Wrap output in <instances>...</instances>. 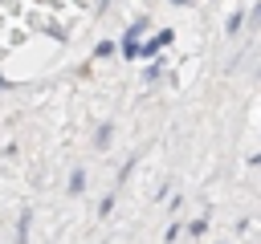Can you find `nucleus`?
<instances>
[{
  "mask_svg": "<svg viewBox=\"0 0 261 244\" xmlns=\"http://www.w3.org/2000/svg\"><path fill=\"white\" fill-rule=\"evenodd\" d=\"M143 33H147V20H143V16H139V20H135V24H130V28L122 33L118 49H122V57H126V61H130V57L139 53V37H143Z\"/></svg>",
  "mask_w": 261,
  "mask_h": 244,
  "instance_id": "nucleus-1",
  "label": "nucleus"
},
{
  "mask_svg": "<svg viewBox=\"0 0 261 244\" xmlns=\"http://www.w3.org/2000/svg\"><path fill=\"white\" fill-rule=\"evenodd\" d=\"M241 24H245V16H241V12H232V16H228V24H224V28H228V33H237V28H241Z\"/></svg>",
  "mask_w": 261,
  "mask_h": 244,
  "instance_id": "nucleus-6",
  "label": "nucleus"
},
{
  "mask_svg": "<svg viewBox=\"0 0 261 244\" xmlns=\"http://www.w3.org/2000/svg\"><path fill=\"white\" fill-rule=\"evenodd\" d=\"M110 134H114V126H110V122H102V126H98V134H94V142H98V146H106V142H110Z\"/></svg>",
  "mask_w": 261,
  "mask_h": 244,
  "instance_id": "nucleus-4",
  "label": "nucleus"
},
{
  "mask_svg": "<svg viewBox=\"0 0 261 244\" xmlns=\"http://www.w3.org/2000/svg\"><path fill=\"white\" fill-rule=\"evenodd\" d=\"M171 4H184V0H171Z\"/></svg>",
  "mask_w": 261,
  "mask_h": 244,
  "instance_id": "nucleus-7",
  "label": "nucleus"
},
{
  "mask_svg": "<svg viewBox=\"0 0 261 244\" xmlns=\"http://www.w3.org/2000/svg\"><path fill=\"white\" fill-rule=\"evenodd\" d=\"M171 37H175V33H171V28H163V33H151V41H143V45H139V53H135V57H155V53H159V49H163V45H167V41H171Z\"/></svg>",
  "mask_w": 261,
  "mask_h": 244,
  "instance_id": "nucleus-2",
  "label": "nucleus"
},
{
  "mask_svg": "<svg viewBox=\"0 0 261 244\" xmlns=\"http://www.w3.org/2000/svg\"><path fill=\"white\" fill-rule=\"evenodd\" d=\"M82 187H86V175H82V171H73V175H69V191H73V195H77V191H82Z\"/></svg>",
  "mask_w": 261,
  "mask_h": 244,
  "instance_id": "nucleus-5",
  "label": "nucleus"
},
{
  "mask_svg": "<svg viewBox=\"0 0 261 244\" xmlns=\"http://www.w3.org/2000/svg\"><path fill=\"white\" fill-rule=\"evenodd\" d=\"M16 244H29V211H20V224H16Z\"/></svg>",
  "mask_w": 261,
  "mask_h": 244,
  "instance_id": "nucleus-3",
  "label": "nucleus"
}]
</instances>
